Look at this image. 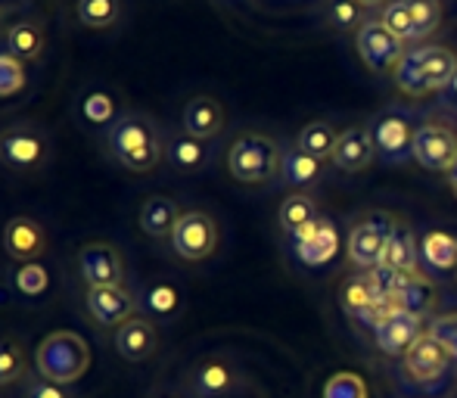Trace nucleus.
Masks as SVG:
<instances>
[{"label":"nucleus","instance_id":"11","mask_svg":"<svg viewBox=\"0 0 457 398\" xmlns=\"http://www.w3.org/2000/svg\"><path fill=\"white\" fill-rule=\"evenodd\" d=\"M171 249L181 261H205L218 249V221L203 209L181 211L171 234Z\"/></svg>","mask_w":457,"mask_h":398},{"label":"nucleus","instance_id":"7","mask_svg":"<svg viewBox=\"0 0 457 398\" xmlns=\"http://www.w3.org/2000/svg\"><path fill=\"white\" fill-rule=\"evenodd\" d=\"M287 243H289L293 261L299 268H308V271H320V268L333 265L339 249H345L337 218H330V215L314 218L312 224H305V228L295 230L293 236H287Z\"/></svg>","mask_w":457,"mask_h":398},{"label":"nucleus","instance_id":"21","mask_svg":"<svg viewBox=\"0 0 457 398\" xmlns=\"http://www.w3.org/2000/svg\"><path fill=\"white\" fill-rule=\"evenodd\" d=\"M4 249L12 261L25 265V261H37L47 249V236H44V228L35 221V218L16 215L6 221L4 228Z\"/></svg>","mask_w":457,"mask_h":398},{"label":"nucleus","instance_id":"8","mask_svg":"<svg viewBox=\"0 0 457 398\" xmlns=\"http://www.w3.org/2000/svg\"><path fill=\"white\" fill-rule=\"evenodd\" d=\"M339 302H343L345 314H349L355 324L367 327V330H377V324L392 311V299L386 293V280L379 271H358L339 290Z\"/></svg>","mask_w":457,"mask_h":398},{"label":"nucleus","instance_id":"46","mask_svg":"<svg viewBox=\"0 0 457 398\" xmlns=\"http://www.w3.org/2000/svg\"><path fill=\"white\" fill-rule=\"evenodd\" d=\"M445 181H448V190H452V194H454V199H457V165H454V169H452V171H448V175H445Z\"/></svg>","mask_w":457,"mask_h":398},{"label":"nucleus","instance_id":"45","mask_svg":"<svg viewBox=\"0 0 457 398\" xmlns=\"http://www.w3.org/2000/svg\"><path fill=\"white\" fill-rule=\"evenodd\" d=\"M150 398H184L181 393H178V389H156V393H150Z\"/></svg>","mask_w":457,"mask_h":398},{"label":"nucleus","instance_id":"40","mask_svg":"<svg viewBox=\"0 0 457 398\" xmlns=\"http://www.w3.org/2000/svg\"><path fill=\"white\" fill-rule=\"evenodd\" d=\"M29 75H25V62L16 60L12 54L0 50V100L16 97L19 91H25Z\"/></svg>","mask_w":457,"mask_h":398},{"label":"nucleus","instance_id":"33","mask_svg":"<svg viewBox=\"0 0 457 398\" xmlns=\"http://www.w3.org/2000/svg\"><path fill=\"white\" fill-rule=\"evenodd\" d=\"M411 10V19H414V41L427 44V37H433L436 31L442 29V0H404Z\"/></svg>","mask_w":457,"mask_h":398},{"label":"nucleus","instance_id":"35","mask_svg":"<svg viewBox=\"0 0 457 398\" xmlns=\"http://www.w3.org/2000/svg\"><path fill=\"white\" fill-rule=\"evenodd\" d=\"M392 79H395V87L404 94V97H429L427 85H423V75H420V60H417V47H408V54L402 56V62L395 66Z\"/></svg>","mask_w":457,"mask_h":398},{"label":"nucleus","instance_id":"1","mask_svg":"<svg viewBox=\"0 0 457 398\" xmlns=\"http://www.w3.org/2000/svg\"><path fill=\"white\" fill-rule=\"evenodd\" d=\"M106 150L121 169L134 175H146L165 156V137L156 119L140 109H125L112 125L106 128Z\"/></svg>","mask_w":457,"mask_h":398},{"label":"nucleus","instance_id":"47","mask_svg":"<svg viewBox=\"0 0 457 398\" xmlns=\"http://www.w3.org/2000/svg\"><path fill=\"white\" fill-rule=\"evenodd\" d=\"M358 4H361L364 10H377V6H379V10H383V6L389 4V0H358Z\"/></svg>","mask_w":457,"mask_h":398},{"label":"nucleus","instance_id":"14","mask_svg":"<svg viewBox=\"0 0 457 398\" xmlns=\"http://www.w3.org/2000/svg\"><path fill=\"white\" fill-rule=\"evenodd\" d=\"M427 324L429 320L420 318V314L392 308L377 324V330H373V345H377V352L386 358H404L411 345L427 333Z\"/></svg>","mask_w":457,"mask_h":398},{"label":"nucleus","instance_id":"34","mask_svg":"<svg viewBox=\"0 0 457 398\" xmlns=\"http://www.w3.org/2000/svg\"><path fill=\"white\" fill-rule=\"evenodd\" d=\"M119 100L109 91H87L81 97V119L94 128H109L115 119H119Z\"/></svg>","mask_w":457,"mask_h":398},{"label":"nucleus","instance_id":"6","mask_svg":"<svg viewBox=\"0 0 457 398\" xmlns=\"http://www.w3.org/2000/svg\"><path fill=\"white\" fill-rule=\"evenodd\" d=\"M414 162L423 171L448 175L457 165V119L452 112H420L414 134Z\"/></svg>","mask_w":457,"mask_h":398},{"label":"nucleus","instance_id":"23","mask_svg":"<svg viewBox=\"0 0 457 398\" xmlns=\"http://www.w3.org/2000/svg\"><path fill=\"white\" fill-rule=\"evenodd\" d=\"M224 106L209 94H196V97L187 100L184 112H181V131L199 140H215L224 131Z\"/></svg>","mask_w":457,"mask_h":398},{"label":"nucleus","instance_id":"36","mask_svg":"<svg viewBox=\"0 0 457 398\" xmlns=\"http://www.w3.org/2000/svg\"><path fill=\"white\" fill-rule=\"evenodd\" d=\"M12 286H16L22 296L37 299V296H44V293H47L50 271L41 265V261H25V265H19L16 274H12Z\"/></svg>","mask_w":457,"mask_h":398},{"label":"nucleus","instance_id":"28","mask_svg":"<svg viewBox=\"0 0 457 398\" xmlns=\"http://www.w3.org/2000/svg\"><path fill=\"white\" fill-rule=\"evenodd\" d=\"M137 302L150 320H171L178 311H181L184 296L175 284H169V280H156V284H150V286L140 290Z\"/></svg>","mask_w":457,"mask_h":398},{"label":"nucleus","instance_id":"32","mask_svg":"<svg viewBox=\"0 0 457 398\" xmlns=\"http://www.w3.org/2000/svg\"><path fill=\"white\" fill-rule=\"evenodd\" d=\"M75 16L85 29H112L121 19V0H79L75 4Z\"/></svg>","mask_w":457,"mask_h":398},{"label":"nucleus","instance_id":"26","mask_svg":"<svg viewBox=\"0 0 457 398\" xmlns=\"http://www.w3.org/2000/svg\"><path fill=\"white\" fill-rule=\"evenodd\" d=\"M178 218H181V209H178V203L171 196L153 194L140 205V230L146 236H153V240H171Z\"/></svg>","mask_w":457,"mask_h":398},{"label":"nucleus","instance_id":"30","mask_svg":"<svg viewBox=\"0 0 457 398\" xmlns=\"http://www.w3.org/2000/svg\"><path fill=\"white\" fill-rule=\"evenodd\" d=\"M314 218H320L318 199L308 194V190H295V194H289L280 203V209H277V224H280V230L287 236H293L295 230H302L305 224H312Z\"/></svg>","mask_w":457,"mask_h":398},{"label":"nucleus","instance_id":"16","mask_svg":"<svg viewBox=\"0 0 457 398\" xmlns=\"http://www.w3.org/2000/svg\"><path fill=\"white\" fill-rule=\"evenodd\" d=\"M85 305L100 327H121L137 314L140 302L128 286H87Z\"/></svg>","mask_w":457,"mask_h":398},{"label":"nucleus","instance_id":"22","mask_svg":"<svg viewBox=\"0 0 457 398\" xmlns=\"http://www.w3.org/2000/svg\"><path fill=\"white\" fill-rule=\"evenodd\" d=\"M373 159H377V150H373L370 128L352 125V128H345V131H339L337 150H333V159H330L339 171H345V175H358V171H364Z\"/></svg>","mask_w":457,"mask_h":398},{"label":"nucleus","instance_id":"44","mask_svg":"<svg viewBox=\"0 0 457 398\" xmlns=\"http://www.w3.org/2000/svg\"><path fill=\"white\" fill-rule=\"evenodd\" d=\"M439 100H442V106H445L448 112H454V115H457V75L452 79V85H448L445 91L439 94Z\"/></svg>","mask_w":457,"mask_h":398},{"label":"nucleus","instance_id":"48","mask_svg":"<svg viewBox=\"0 0 457 398\" xmlns=\"http://www.w3.org/2000/svg\"><path fill=\"white\" fill-rule=\"evenodd\" d=\"M454 284H457V271H454Z\"/></svg>","mask_w":457,"mask_h":398},{"label":"nucleus","instance_id":"20","mask_svg":"<svg viewBox=\"0 0 457 398\" xmlns=\"http://www.w3.org/2000/svg\"><path fill=\"white\" fill-rule=\"evenodd\" d=\"M115 352H119L125 361L140 364L150 361L159 349V333L153 327V320L146 314H134L131 320H125L121 327H115Z\"/></svg>","mask_w":457,"mask_h":398},{"label":"nucleus","instance_id":"13","mask_svg":"<svg viewBox=\"0 0 457 398\" xmlns=\"http://www.w3.org/2000/svg\"><path fill=\"white\" fill-rule=\"evenodd\" d=\"M193 398H230L240 389V370L228 355H205L187 377Z\"/></svg>","mask_w":457,"mask_h":398},{"label":"nucleus","instance_id":"18","mask_svg":"<svg viewBox=\"0 0 457 398\" xmlns=\"http://www.w3.org/2000/svg\"><path fill=\"white\" fill-rule=\"evenodd\" d=\"M420 268L429 280L454 278L457 271V234L448 228H427L420 234Z\"/></svg>","mask_w":457,"mask_h":398},{"label":"nucleus","instance_id":"19","mask_svg":"<svg viewBox=\"0 0 457 398\" xmlns=\"http://www.w3.org/2000/svg\"><path fill=\"white\" fill-rule=\"evenodd\" d=\"M383 280H386V293H389L392 305L402 308V311L420 314V318H427V320L433 318L436 305H439V293H436L433 280H429L427 274H420V278H389V274H383Z\"/></svg>","mask_w":457,"mask_h":398},{"label":"nucleus","instance_id":"17","mask_svg":"<svg viewBox=\"0 0 457 398\" xmlns=\"http://www.w3.org/2000/svg\"><path fill=\"white\" fill-rule=\"evenodd\" d=\"M379 271L389 278H420V236L414 234L408 221H398V228L392 230V240L386 246V255L379 261Z\"/></svg>","mask_w":457,"mask_h":398},{"label":"nucleus","instance_id":"10","mask_svg":"<svg viewBox=\"0 0 457 398\" xmlns=\"http://www.w3.org/2000/svg\"><path fill=\"white\" fill-rule=\"evenodd\" d=\"M50 156V140L31 121L12 125L0 134V162L12 171H37Z\"/></svg>","mask_w":457,"mask_h":398},{"label":"nucleus","instance_id":"9","mask_svg":"<svg viewBox=\"0 0 457 398\" xmlns=\"http://www.w3.org/2000/svg\"><path fill=\"white\" fill-rule=\"evenodd\" d=\"M452 370H457L452 352H448L429 330L423 333V336L408 349V355L402 358L404 380L414 383V386H423V389L439 386Z\"/></svg>","mask_w":457,"mask_h":398},{"label":"nucleus","instance_id":"12","mask_svg":"<svg viewBox=\"0 0 457 398\" xmlns=\"http://www.w3.org/2000/svg\"><path fill=\"white\" fill-rule=\"evenodd\" d=\"M355 47L361 62L373 75H392L398 62H402V56L408 54V44L392 35L379 19H367L361 29H358Z\"/></svg>","mask_w":457,"mask_h":398},{"label":"nucleus","instance_id":"27","mask_svg":"<svg viewBox=\"0 0 457 398\" xmlns=\"http://www.w3.org/2000/svg\"><path fill=\"white\" fill-rule=\"evenodd\" d=\"M165 156H169L171 169L184 171V175H196V171H203L205 165H209L212 150H209V140H199L184 131H175L165 140Z\"/></svg>","mask_w":457,"mask_h":398},{"label":"nucleus","instance_id":"15","mask_svg":"<svg viewBox=\"0 0 457 398\" xmlns=\"http://www.w3.org/2000/svg\"><path fill=\"white\" fill-rule=\"evenodd\" d=\"M75 261H79V274L87 286H125V255L112 243H85Z\"/></svg>","mask_w":457,"mask_h":398},{"label":"nucleus","instance_id":"42","mask_svg":"<svg viewBox=\"0 0 457 398\" xmlns=\"http://www.w3.org/2000/svg\"><path fill=\"white\" fill-rule=\"evenodd\" d=\"M427 330L452 352L454 358V368H457V311H448V314H433L427 324Z\"/></svg>","mask_w":457,"mask_h":398},{"label":"nucleus","instance_id":"37","mask_svg":"<svg viewBox=\"0 0 457 398\" xmlns=\"http://www.w3.org/2000/svg\"><path fill=\"white\" fill-rule=\"evenodd\" d=\"M379 22H383L395 37H402L404 44H417L414 41V19H411V10L404 0H389V4L379 10Z\"/></svg>","mask_w":457,"mask_h":398},{"label":"nucleus","instance_id":"31","mask_svg":"<svg viewBox=\"0 0 457 398\" xmlns=\"http://www.w3.org/2000/svg\"><path fill=\"white\" fill-rule=\"evenodd\" d=\"M337 140H339V131H337V125H333V121L314 119V121H308V125L299 131V137H295V146H299L302 153H308V156L330 162L333 150H337Z\"/></svg>","mask_w":457,"mask_h":398},{"label":"nucleus","instance_id":"41","mask_svg":"<svg viewBox=\"0 0 457 398\" xmlns=\"http://www.w3.org/2000/svg\"><path fill=\"white\" fill-rule=\"evenodd\" d=\"M25 374V361L22 352L12 339H0V386H10V383L22 380Z\"/></svg>","mask_w":457,"mask_h":398},{"label":"nucleus","instance_id":"38","mask_svg":"<svg viewBox=\"0 0 457 398\" xmlns=\"http://www.w3.org/2000/svg\"><path fill=\"white\" fill-rule=\"evenodd\" d=\"M327 22L337 31H355L367 22L364 19V6L358 0H330L327 4Z\"/></svg>","mask_w":457,"mask_h":398},{"label":"nucleus","instance_id":"39","mask_svg":"<svg viewBox=\"0 0 457 398\" xmlns=\"http://www.w3.org/2000/svg\"><path fill=\"white\" fill-rule=\"evenodd\" d=\"M324 398H370V386H367V380L361 374L337 370V374L324 383Z\"/></svg>","mask_w":457,"mask_h":398},{"label":"nucleus","instance_id":"25","mask_svg":"<svg viewBox=\"0 0 457 398\" xmlns=\"http://www.w3.org/2000/svg\"><path fill=\"white\" fill-rule=\"evenodd\" d=\"M324 169H327L324 159L308 156V153H302L299 146H287V150H283L280 178H277V181H280L283 187L293 190V194L295 190H312L314 184L324 178Z\"/></svg>","mask_w":457,"mask_h":398},{"label":"nucleus","instance_id":"24","mask_svg":"<svg viewBox=\"0 0 457 398\" xmlns=\"http://www.w3.org/2000/svg\"><path fill=\"white\" fill-rule=\"evenodd\" d=\"M417 60H420V75L429 94H442L457 75V54L445 44H414Z\"/></svg>","mask_w":457,"mask_h":398},{"label":"nucleus","instance_id":"3","mask_svg":"<svg viewBox=\"0 0 457 398\" xmlns=\"http://www.w3.org/2000/svg\"><path fill=\"white\" fill-rule=\"evenodd\" d=\"M420 125V109L404 106V103H389L377 115H370L373 150L383 165H404L414 159V134Z\"/></svg>","mask_w":457,"mask_h":398},{"label":"nucleus","instance_id":"4","mask_svg":"<svg viewBox=\"0 0 457 398\" xmlns=\"http://www.w3.org/2000/svg\"><path fill=\"white\" fill-rule=\"evenodd\" d=\"M37 377L54 380L60 386H72L91 368V345L75 330H56L41 339L35 352Z\"/></svg>","mask_w":457,"mask_h":398},{"label":"nucleus","instance_id":"43","mask_svg":"<svg viewBox=\"0 0 457 398\" xmlns=\"http://www.w3.org/2000/svg\"><path fill=\"white\" fill-rule=\"evenodd\" d=\"M25 398H75V395L69 393V386H60V383H54V380L35 377V380H29V386H25Z\"/></svg>","mask_w":457,"mask_h":398},{"label":"nucleus","instance_id":"2","mask_svg":"<svg viewBox=\"0 0 457 398\" xmlns=\"http://www.w3.org/2000/svg\"><path fill=\"white\" fill-rule=\"evenodd\" d=\"M287 146L265 131H243L228 146V171L237 184L265 187L280 178V162Z\"/></svg>","mask_w":457,"mask_h":398},{"label":"nucleus","instance_id":"29","mask_svg":"<svg viewBox=\"0 0 457 398\" xmlns=\"http://www.w3.org/2000/svg\"><path fill=\"white\" fill-rule=\"evenodd\" d=\"M44 44H47V35L37 22L31 19H22V22L10 25L6 31V54H12L22 62H35L44 56Z\"/></svg>","mask_w":457,"mask_h":398},{"label":"nucleus","instance_id":"5","mask_svg":"<svg viewBox=\"0 0 457 398\" xmlns=\"http://www.w3.org/2000/svg\"><path fill=\"white\" fill-rule=\"evenodd\" d=\"M398 221L402 218L389 209H367L352 221L349 234H345V259L355 271H379V261H383Z\"/></svg>","mask_w":457,"mask_h":398}]
</instances>
